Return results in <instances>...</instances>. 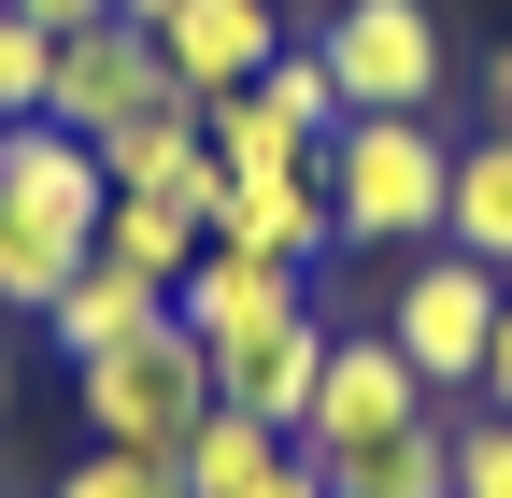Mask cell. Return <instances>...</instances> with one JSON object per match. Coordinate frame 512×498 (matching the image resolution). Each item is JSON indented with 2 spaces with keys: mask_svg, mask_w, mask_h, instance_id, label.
Listing matches in <instances>:
<instances>
[{
  "mask_svg": "<svg viewBox=\"0 0 512 498\" xmlns=\"http://www.w3.org/2000/svg\"><path fill=\"white\" fill-rule=\"evenodd\" d=\"M114 29H171V0H114Z\"/></svg>",
  "mask_w": 512,
  "mask_h": 498,
  "instance_id": "27",
  "label": "cell"
},
{
  "mask_svg": "<svg viewBox=\"0 0 512 498\" xmlns=\"http://www.w3.org/2000/svg\"><path fill=\"white\" fill-rule=\"evenodd\" d=\"M285 314H313V271H285V257H242V242H200V271L171 285V328L200 342V356L271 342Z\"/></svg>",
  "mask_w": 512,
  "mask_h": 498,
  "instance_id": "7",
  "label": "cell"
},
{
  "mask_svg": "<svg viewBox=\"0 0 512 498\" xmlns=\"http://www.w3.org/2000/svg\"><path fill=\"white\" fill-rule=\"evenodd\" d=\"M157 100H185L171 86V57H157V29H72V43H57V72H43V114H57V129H128V114H157Z\"/></svg>",
  "mask_w": 512,
  "mask_h": 498,
  "instance_id": "6",
  "label": "cell"
},
{
  "mask_svg": "<svg viewBox=\"0 0 512 498\" xmlns=\"http://www.w3.org/2000/svg\"><path fill=\"white\" fill-rule=\"evenodd\" d=\"M157 314H171V299H157L143 271H114V257H86L72 285H57V299H43V342H57V356H72V370H86V356H114V342H143Z\"/></svg>",
  "mask_w": 512,
  "mask_h": 498,
  "instance_id": "12",
  "label": "cell"
},
{
  "mask_svg": "<svg viewBox=\"0 0 512 498\" xmlns=\"http://www.w3.org/2000/svg\"><path fill=\"white\" fill-rule=\"evenodd\" d=\"M441 242L456 257H484L498 285H512V143L484 129V143H456V185H441Z\"/></svg>",
  "mask_w": 512,
  "mask_h": 498,
  "instance_id": "13",
  "label": "cell"
},
{
  "mask_svg": "<svg viewBox=\"0 0 512 498\" xmlns=\"http://www.w3.org/2000/svg\"><path fill=\"white\" fill-rule=\"evenodd\" d=\"M484 413H512V285H498V342H484Z\"/></svg>",
  "mask_w": 512,
  "mask_h": 498,
  "instance_id": "24",
  "label": "cell"
},
{
  "mask_svg": "<svg viewBox=\"0 0 512 498\" xmlns=\"http://www.w3.org/2000/svg\"><path fill=\"white\" fill-rule=\"evenodd\" d=\"M15 15H29L43 43H72V29H100V15H114V0H15Z\"/></svg>",
  "mask_w": 512,
  "mask_h": 498,
  "instance_id": "23",
  "label": "cell"
},
{
  "mask_svg": "<svg viewBox=\"0 0 512 498\" xmlns=\"http://www.w3.org/2000/svg\"><path fill=\"white\" fill-rule=\"evenodd\" d=\"M72 399H86V442H114V456H171V470H185V442H200V413H214V356L157 314L143 342L86 356Z\"/></svg>",
  "mask_w": 512,
  "mask_h": 498,
  "instance_id": "2",
  "label": "cell"
},
{
  "mask_svg": "<svg viewBox=\"0 0 512 498\" xmlns=\"http://www.w3.org/2000/svg\"><path fill=\"white\" fill-rule=\"evenodd\" d=\"M214 242H242V257H285V271H313V257H328V185H313V171H256V185H228V200H214Z\"/></svg>",
  "mask_w": 512,
  "mask_h": 498,
  "instance_id": "11",
  "label": "cell"
},
{
  "mask_svg": "<svg viewBox=\"0 0 512 498\" xmlns=\"http://www.w3.org/2000/svg\"><path fill=\"white\" fill-rule=\"evenodd\" d=\"M72 271H86V242H72V228H43L29 200H0V314H43Z\"/></svg>",
  "mask_w": 512,
  "mask_h": 498,
  "instance_id": "18",
  "label": "cell"
},
{
  "mask_svg": "<svg viewBox=\"0 0 512 498\" xmlns=\"http://www.w3.org/2000/svg\"><path fill=\"white\" fill-rule=\"evenodd\" d=\"M328 498H456V413H413L399 442H370Z\"/></svg>",
  "mask_w": 512,
  "mask_h": 498,
  "instance_id": "16",
  "label": "cell"
},
{
  "mask_svg": "<svg viewBox=\"0 0 512 498\" xmlns=\"http://www.w3.org/2000/svg\"><path fill=\"white\" fill-rule=\"evenodd\" d=\"M313 185H328V228L370 242V257H427L441 242V185H456V143L441 114H342L313 143Z\"/></svg>",
  "mask_w": 512,
  "mask_h": 498,
  "instance_id": "1",
  "label": "cell"
},
{
  "mask_svg": "<svg viewBox=\"0 0 512 498\" xmlns=\"http://www.w3.org/2000/svg\"><path fill=\"white\" fill-rule=\"evenodd\" d=\"M256 498H328V484H313V470H299V456H285V470H271V484H256Z\"/></svg>",
  "mask_w": 512,
  "mask_h": 498,
  "instance_id": "26",
  "label": "cell"
},
{
  "mask_svg": "<svg viewBox=\"0 0 512 498\" xmlns=\"http://www.w3.org/2000/svg\"><path fill=\"white\" fill-rule=\"evenodd\" d=\"M256 100H271L299 143H328V129H342V86H328V57H313V43H285L271 72H256Z\"/></svg>",
  "mask_w": 512,
  "mask_h": 498,
  "instance_id": "19",
  "label": "cell"
},
{
  "mask_svg": "<svg viewBox=\"0 0 512 498\" xmlns=\"http://www.w3.org/2000/svg\"><path fill=\"white\" fill-rule=\"evenodd\" d=\"M57 498H185V470H171V456H114V442H86V470L57 484Z\"/></svg>",
  "mask_w": 512,
  "mask_h": 498,
  "instance_id": "20",
  "label": "cell"
},
{
  "mask_svg": "<svg viewBox=\"0 0 512 498\" xmlns=\"http://www.w3.org/2000/svg\"><path fill=\"white\" fill-rule=\"evenodd\" d=\"M384 342L413 356L427 399H484V342H498V271L456 257V242H427V257L399 271V299H384Z\"/></svg>",
  "mask_w": 512,
  "mask_h": 498,
  "instance_id": "3",
  "label": "cell"
},
{
  "mask_svg": "<svg viewBox=\"0 0 512 498\" xmlns=\"http://www.w3.org/2000/svg\"><path fill=\"white\" fill-rule=\"evenodd\" d=\"M100 257L171 299L185 271H200V214H185V200H100Z\"/></svg>",
  "mask_w": 512,
  "mask_h": 498,
  "instance_id": "14",
  "label": "cell"
},
{
  "mask_svg": "<svg viewBox=\"0 0 512 498\" xmlns=\"http://www.w3.org/2000/svg\"><path fill=\"white\" fill-rule=\"evenodd\" d=\"M299 442H285V427H256V413H200V442H185V498H256V484H271Z\"/></svg>",
  "mask_w": 512,
  "mask_h": 498,
  "instance_id": "15",
  "label": "cell"
},
{
  "mask_svg": "<svg viewBox=\"0 0 512 498\" xmlns=\"http://www.w3.org/2000/svg\"><path fill=\"white\" fill-rule=\"evenodd\" d=\"M313 57H328L342 114H441V72H456V43H441L427 0H328Z\"/></svg>",
  "mask_w": 512,
  "mask_h": 498,
  "instance_id": "4",
  "label": "cell"
},
{
  "mask_svg": "<svg viewBox=\"0 0 512 498\" xmlns=\"http://www.w3.org/2000/svg\"><path fill=\"white\" fill-rule=\"evenodd\" d=\"M157 57H171L185 100H228V86H256V72L285 57V15H271V0H171Z\"/></svg>",
  "mask_w": 512,
  "mask_h": 498,
  "instance_id": "9",
  "label": "cell"
},
{
  "mask_svg": "<svg viewBox=\"0 0 512 498\" xmlns=\"http://www.w3.org/2000/svg\"><path fill=\"white\" fill-rule=\"evenodd\" d=\"M328 314H285L271 342H242V356H214V399L228 413H256V427H285V442H299V413H313V385H328Z\"/></svg>",
  "mask_w": 512,
  "mask_h": 498,
  "instance_id": "10",
  "label": "cell"
},
{
  "mask_svg": "<svg viewBox=\"0 0 512 498\" xmlns=\"http://www.w3.org/2000/svg\"><path fill=\"white\" fill-rule=\"evenodd\" d=\"M200 143H214V171H228V185H256V171H313V143H299V129H285V114L256 100V86L200 100Z\"/></svg>",
  "mask_w": 512,
  "mask_h": 498,
  "instance_id": "17",
  "label": "cell"
},
{
  "mask_svg": "<svg viewBox=\"0 0 512 498\" xmlns=\"http://www.w3.org/2000/svg\"><path fill=\"white\" fill-rule=\"evenodd\" d=\"M413 413H441V399L413 385V356L384 342V328H356V342H328V385H313V413H299V470L342 484L370 442H399Z\"/></svg>",
  "mask_w": 512,
  "mask_h": 498,
  "instance_id": "5",
  "label": "cell"
},
{
  "mask_svg": "<svg viewBox=\"0 0 512 498\" xmlns=\"http://www.w3.org/2000/svg\"><path fill=\"white\" fill-rule=\"evenodd\" d=\"M43 72H57V43L0 0V129H15V114H43Z\"/></svg>",
  "mask_w": 512,
  "mask_h": 498,
  "instance_id": "21",
  "label": "cell"
},
{
  "mask_svg": "<svg viewBox=\"0 0 512 498\" xmlns=\"http://www.w3.org/2000/svg\"><path fill=\"white\" fill-rule=\"evenodd\" d=\"M484 129H498V143H512V43H498V57H484Z\"/></svg>",
  "mask_w": 512,
  "mask_h": 498,
  "instance_id": "25",
  "label": "cell"
},
{
  "mask_svg": "<svg viewBox=\"0 0 512 498\" xmlns=\"http://www.w3.org/2000/svg\"><path fill=\"white\" fill-rule=\"evenodd\" d=\"M0 200H29L43 228H72L86 257H100V143L86 129H57V114H15V129H0Z\"/></svg>",
  "mask_w": 512,
  "mask_h": 498,
  "instance_id": "8",
  "label": "cell"
},
{
  "mask_svg": "<svg viewBox=\"0 0 512 498\" xmlns=\"http://www.w3.org/2000/svg\"><path fill=\"white\" fill-rule=\"evenodd\" d=\"M456 498H512V413H456Z\"/></svg>",
  "mask_w": 512,
  "mask_h": 498,
  "instance_id": "22",
  "label": "cell"
}]
</instances>
